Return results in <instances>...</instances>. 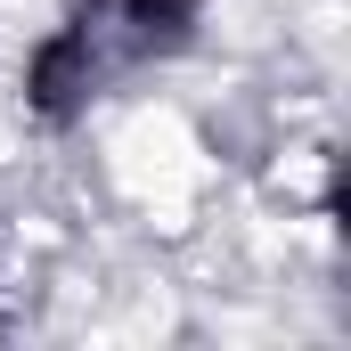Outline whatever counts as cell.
<instances>
[{"label": "cell", "instance_id": "cell-1", "mask_svg": "<svg viewBox=\"0 0 351 351\" xmlns=\"http://www.w3.org/2000/svg\"><path fill=\"white\" fill-rule=\"evenodd\" d=\"M90 82H98V25L82 16H66L41 49H33V66H25V106L41 114V123H74L90 106Z\"/></svg>", "mask_w": 351, "mask_h": 351}, {"label": "cell", "instance_id": "cell-2", "mask_svg": "<svg viewBox=\"0 0 351 351\" xmlns=\"http://www.w3.org/2000/svg\"><path fill=\"white\" fill-rule=\"evenodd\" d=\"M106 8L123 16V33L139 49H180L196 33V16H204V0H106Z\"/></svg>", "mask_w": 351, "mask_h": 351}]
</instances>
